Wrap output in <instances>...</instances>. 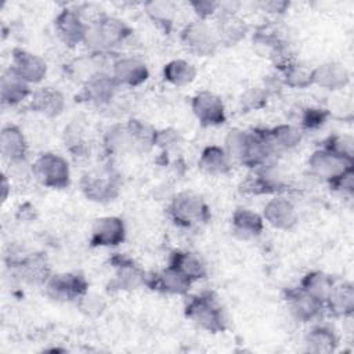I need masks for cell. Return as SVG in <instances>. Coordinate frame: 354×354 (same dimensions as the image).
Masks as SVG:
<instances>
[{
    "instance_id": "1",
    "label": "cell",
    "mask_w": 354,
    "mask_h": 354,
    "mask_svg": "<svg viewBox=\"0 0 354 354\" xmlns=\"http://www.w3.org/2000/svg\"><path fill=\"white\" fill-rule=\"evenodd\" d=\"M155 130L140 120L131 119L124 124L109 127L104 136V148L109 155L126 152H145L153 147Z\"/></svg>"
},
{
    "instance_id": "2",
    "label": "cell",
    "mask_w": 354,
    "mask_h": 354,
    "mask_svg": "<svg viewBox=\"0 0 354 354\" xmlns=\"http://www.w3.org/2000/svg\"><path fill=\"white\" fill-rule=\"evenodd\" d=\"M131 33L133 29L123 19L105 14L87 25L83 43L93 53H106L126 41Z\"/></svg>"
},
{
    "instance_id": "3",
    "label": "cell",
    "mask_w": 354,
    "mask_h": 354,
    "mask_svg": "<svg viewBox=\"0 0 354 354\" xmlns=\"http://www.w3.org/2000/svg\"><path fill=\"white\" fill-rule=\"evenodd\" d=\"M184 314L195 325L212 333L223 332L227 328L225 311L213 292H203L191 297Z\"/></svg>"
},
{
    "instance_id": "4",
    "label": "cell",
    "mask_w": 354,
    "mask_h": 354,
    "mask_svg": "<svg viewBox=\"0 0 354 354\" xmlns=\"http://www.w3.org/2000/svg\"><path fill=\"white\" fill-rule=\"evenodd\" d=\"M169 216L178 227H194L206 224L212 218L210 207L195 192L183 191L178 192L169 205Z\"/></svg>"
},
{
    "instance_id": "5",
    "label": "cell",
    "mask_w": 354,
    "mask_h": 354,
    "mask_svg": "<svg viewBox=\"0 0 354 354\" xmlns=\"http://www.w3.org/2000/svg\"><path fill=\"white\" fill-rule=\"evenodd\" d=\"M32 173L36 180L47 188L61 189L66 188L71 183V169L68 160L53 152L41 153L33 162Z\"/></svg>"
},
{
    "instance_id": "6",
    "label": "cell",
    "mask_w": 354,
    "mask_h": 354,
    "mask_svg": "<svg viewBox=\"0 0 354 354\" xmlns=\"http://www.w3.org/2000/svg\"><path fill=\"white\" fill-rule=\"evenodd\" d=\"M80 189L88 201L106 203L119 195L120 178L111 169L88 171L80 180Z\"/></svg>"
},
{
    "instance_id": "7",
    "label": "cell",
    "mask_w": 354,
    "mask_h": 354,
    "mask_svg": "<svg viewBox=\"0 0 354 354\" xmlns=\"http://www.w3.org/2000/svg\"><path fill=\"white\" fill-rule=\"evenodd\" d=\"M111 266L115 268V277L109 282V290H134L147 286L148 274L129 256L113 253L109 259Z\"/></svg>"
},
{
    "instance_id": "8",
    "label": "cell",
    "mask_w": 354,
    "mask_h": 354,
    "mask_svg": "<svg viewBox=\"0 0 354 354\" xmlns=\"http://www.w3.org/2000/svg\"><path fill=\"white\" fill-rule=\"evenodd\" d=\"M183 44L194 54L199 57H210L216 53L218 44L214 28L205 21H192L181 30Z\"/></svg>"
},
{
    "instance_id": "9",
    "label": "cell",
    "mask_w": 354,
    "mask_h": 354,
    "mask_svg": "<svg viewBox=\"0 0 354 354\" xmlns=\"http://www.w3.org/2000/svg\"><path fill=\"white\" fill-rule=\"evenodd\" d=\"M274 153L275 149L268 140L267 130H246V141L238 163L253 170L271 163Z\"/></svg>"
},
{
    "instance_id": "10",
    "label": "cell",
    "mask_w": 354,
    "mask_h": 354,
    "mask_svg": "<svg viewBox=\"0 0 354 354\" xmlns=\"http://www.w3.org/2000/svg\"><path fill=\"white\" fill-rule=\"evenodd\" d=\"M47 295L57 301H76L88 290V282L79 272L54 274L46 282Z\"/></svg>"
},
{
    "instance_id": "11",
    "label": "cell",
    "mask_w": 354,
    "mask_h": 354,
    "mask_svg": "<svg viewBox=\"0 0 354 354\" xmlns=\"http://www.w3.org/2000/svg\"><path fill=\"white\" fill-rule=\"evenodd\" d=\"M191 108L195 118L205 127L220 126L227 119L223 100L217 94L207 90L199 91L192 97Z\"/></svg>"
},
{
    "instance_id": "12",
    "label": "cell",
    "mask_w": 354,
    "mask_h": 354,
    "mask_svg": "<svg viewBox=\"0 0 354 354\" xmlns=\"http://www.w3.org/2000/svg\"><path fill=\"white\" fill-rule=\"evenodd\" d=\"M283 300L292 317L300 322L314 321L324 310V303L303 290L300 286L286 289L283 292Z\"/></svg>"
},
{
    "instance_id": "13",
    "label": "cell",
    "mask_w": 354,
    "mask_h": 354,
    "mask_svg": "<svg viewBox=\"0 0 354 354\" xmlns=\"http://www.w3.org/2000/svg\"><path fill=\"white\" fill-rule=\"evenodd\" d=\"M241 191L252 195H266L278 194L285 189V184L277 171L274 163H267L257 169L241 184Z\"/></svg>"
},
{
    "instance_id": "14",
    "label": "cell",
    "mask_w": 354,
    "mask_h": 354,
    "mask_svg": "<svg viewBox=\"0 0 354 354\" xmlns=\"http://www.w3.org/2000/svg\"><path fill=\"white\" fill-rule=\"evenodd\" d=\"M119 88L118 82L108 72H100L82 84L77 95L79 101L94 105H108L116 95Z\"/></svg>"
},
{
    "instance_id": "15",
    "label": "cell",
    "mask_w": 354,
    "mask_h": 354,
    "mask_svg": "<svg viewBox=\"0 0 354 354\" xmlns=\"http://www.w3.org/2000/svg\"><path fill=\"white\" fill-rule=\"evenodd\" d=\"M353 166L354 160L344 159L324 147L315 149L308 158V167L311 173L326 183H330L333 178Z\"/></svg>"
},
{
    "instance_id": "16",
    "label": "cell",
    "mask_w": 354,
    "mask_h": 354,
    "mask_svg": "<svg viewBox=\"0 0 354 354\" xmlns=\"http://www.w3.org/2000/svg\"><path fill=\"white\" fill-rule=\"evenodd\" d=\"M126 238V225L120 217L104 216L97 218L90 231L93 248H111L120 245Z\"/></svg>"
},
{
    "instance_id": "17",
    "label": "cell",
    "mask_w": 354,
    "mask_h": 354,
    "mask_svg": "<svg viewBox=\"0 0 354 354\" xmlns=\"http://www.w3.org/2000/svg\"><path fill=\"white\" fill-rule=\"evenodd\" d=\"M10 68L29 84L40 83L47 75V62L40 55L24 48L12 50Z\"/></svg>"
},
{
    "instance_id": "18",
    "label": "cell",
    "mask_w": 354,
    "mask_h": 354,
    "mask_svg": "<svg viewBox=\"0 0 354 354\" xmlns=\"http://www.w3.org/2000/svg\"><path fill=\"white\" fill-rule=\"evenodd\" d=\"M111 75L119 86L137 87L147 82L149 69L144 61L136 57H119L111 65Z\"/></svg>"
},
{
    "instance_id": "19",
    "label": "cell",
    "mask_w": 354,
    "mask_h": 354,
    "mask_svg": "<svg viewBox=\"0 0 354 354\" xmlns=\"http://www.w3.org/2000/svg\"><path fill=\"white\" fill-rule=\"evenodd\" d=\"M54 28L59 40L68 47L83 43L87 25L75 8H64L54 21Z\"/></svg>"
},
{
    "instance_id": "20",
    "label": "cell",
    "mask_w": 354,
    "mask_h": 354,
    "mask_svg": "<svg viewBox=\"0 0 354 354\" xmlns=\"http://www.w3.org/2000/svg\"><path fill=\"white\" fill-rule=\"evenodd\" d=\"M0 152L10 166L25 165L28 142L22 130L15 124H7L0 133Z\"/></svg>"
},
{
    "instance_id": "21",
    "label": "cell",
    "mask_w": 354,
    "mask_h": 354,
    "mask_svg": "<svg viewBox=\"0 0 354 354\" xmlns=\"http://www.w3.org/2000/svg\"><path fill=\"white\" fill-rule=\"evenodd\" d=\"M263 218L277 230H290L297 224L299 214L289 199L277 195L266 203Z\"/></svg>"
},
{
    "instance_id": "22",
    "label": "cell",
    "mask_w": 354,
    "mask_h": 354,
    "mask_svg": "<svg viewBox=\"0 0 354 354\" xmlns=\"http://www.w3.org/2000/svg\"><path fill=\"white\" fill-rule=\"evenodd\" d=\"M191 285L192 281L171 266H167L156 274H148L147 282L149 289L167 295H187Z\"/></svg>"
},
{
    "instance_id": "23",
    "label": "cell",
    "mask_w": 354,
    "mask_h": 354,
    "mask_svg": "<svg viewBox=\"0 0 354 354\" xmlns=\"http://www.w3.org/2000/svg\"><path fill=\"white\" fill-rule=\"evenodd\" d=\"M249 26L245 19H242L236 12L218 11V18L214 26V32L218 44L235 46L242 39H245Z\"/></svg>"
},
{
    "instance_id": "24",
    "label": "cell",
    "mask_w": 354,
    "mask_h": 354,
    "mask_svg": "<svg viewBox=\"0 0 354 354\" xmlns=\"http://www.w3.org/2000/svg\"><path fill=\"white\" fill-rule=\"evenodd\" d=\"M12 266L17 268L19 277L30 285H46L53 275L47 257L43 253H35L18 259Z\"/></svg>"
},
{
    "instance_id": "25",
    "label": "cell",
    "mask_w": 354,
    "mask_h": 354,
    "mask_svg": "<svg viewBox=\"0 0 354 354\" xmlns=\"http://www.w3.org/2000/svg\"><path fill=\"white\" fill-rule=\"evenodd\" d=\"M348 82L350 73L340 62L329 61L313 68V84H317L325 90H342L348 84Z\"/></svg>"
},
{
    "instance_id": "26",
    "label": "cell",
    "mask_w": 354,
    "mask_h": 354,
    "mask_svg": "<svg viewBox=\"0 0 354 354\" xmlns=\"http://www.w3.org/2000/svg\"><path fill=\"white\" fill-rule=\"evenodd\" d=\"M324 307L335 317H350L354 313V288L347 281H333Z\"/></svg>"
},
{
    "instance_id": "27",
    "label": "cell",
    "mask_w": 354,
    "mask_h": 354,
    "mask_svg": "<svg viewBox=\"0 0 354 354\" xmlns=\"http://www.w3.org/2000/svg\"><path fill=\"white\" fill-rule=\"evenodd\" d=\"M66 101L64 94L54 87H40L32 94L30 108L32 111L46 116L57 118L65 109Z\"/></svg>"
},
{
    "instance_id": "28",
    "label": "cell",
    "mask_w": 354,
    "mask_h": 354,
    "mask_svg": "<svg viewBox=\"0 0 354 354\" xmlns=\"http://www.w3.org/2000/svg\"><path fill=\"white\" fill-rule=\"evenodd\" d=\"M232 232L239 239H252L259 236L264 228V218L248 207H236L231 218Z\"/></svg>"
},
{
    "instance_id": "29",
    "label": "cell",
    "mask_w": 354,
    "mask_h": 354,
    "mask_svg": "<svg viewBox=\"0 0 354 354\" xmlns=\"http://www.w3.org/2000/svg\"><path fill=\"white\" fill-rule=\"evenodd\" d=\"M30 84L17 75L11 68L3 72L0 79V95L4 105H18L30 95Z\"/></svg>"
},
{
    "instance_id": "30",
    "label": "cell",
    "mask_w": 354,
    "mask_h": 354,
    "mask_svg": "<svg viewBox=\"0 0 354 354\" xmlns=\"http://www.w3.org/2000/svg\"><path fill=\"white\" fill-rule=\"evenodd\" d=\"M169 266L177 268L180 272H183L187 278H189L192 282L202 279L207 275L206 264L202 261V259L191 252L185 250H174L170 254Z\"/></svg>"
},
{
    "instance_id": "31",
    "label": "cell",
    "mask_w": 354,
    "mask_h": 354,
    "mask_svg": "<svg viewBox=\"0 0 354 354\" xmlns=\"http://www.w3.org/2000/svg\"><path fill=\"white\" fill-rule=\"evenodd\" d=\"M307 350L317 354H328L336 350L337 336L335 330L328 325H314L311 326L304 337Z\"/></svg>"
},
{
    "instance_id": "32",
    "label": "cell",
    "mask_w": 354,
    "mask_h": 354,
    "mask_svg": "<svg viewBox=\"0 0 354 354\" xmlns=\"http://www.w3.org/2000/svg\"><path fill=\"white\" fill-rule=\"evenodd\" d=\"M199 167L212 176H224L231 171V159L223 147L207 145L203 148L198 162Z\"/></svg>"
},
{
    "instance_id": "33",
    "label": "cell",
    "mask_w": 354,
    "mask_h": 354,
    "mask_svg": "<svg viewBox=\"0 0 354 354\" xmlns=\"http://www.w3.org/2000/svg\"><path fill=\"white\" fill-rule=\"evenodd\" d=\"M147 17L163 29L165 33H170L176 19V4L169 0H151L144 4Z\"/></svg>"
},
{
    "instance_id": "34",
    "label": "cell",
    "mask_w": 354,
    "mask_h": 354,
    "mask_svg": "<svg viewBox=\"0 0 354 354\" xmlns=\"http://www.w3.org/2000/svg\"><path fill=\"white\" fill-rule=\"evenodd\" d=\"M268 140L274 147L275 152L288 151L296 148L301 141V133L297 127L292 124H278L270 130H267Z\"/></svg>"
},
{
    "instance_id": "35",
    "label": "cell",
    "mask_w": 354,
    "mask_h": 354,
    "mask_svg": "<svg viewBox=\"0 0 354 354\" xmlns=\"http://www.w3.org/2000/svg\"><path fill=\"white\" fill-rule=\"evenodd\" d=\"M163 77L174 86H187L196 77V68L185 59H171L163 66Z\"/></svg>"
},
{
    "instance_id": "36",
    "label": "cell",
    "mask_w": 354,
    "mask_h": 354,
    "mask_svg": "<svg viewBox=\"0 0 354 354\" xmlns=\"http://www.w3.org/2000/svg\"><path fill=\"white\" fill-rule=\"evenodd\" d=\"M333 281L335 279L330 275L325 274L324 271L315 270V271L307 272L301 278L299 286L324 303L332 285H333Z\"/></svg>"
},
{
    "instance_id": "37",
    "label": "cell",
    "mask_w": 354,
    "mask_h": 354,
    "mask_svg": "<svg viewBox=\"0 0 354 354\" xmlns=\"http://www.w3.org/2000/svg\"><path fill=\"white\" fill-rule=\"evenodd\" d=\"M281 75L282 84L292 88H307L313 84V68L297 59L281 71Z\"/></svg>"
},
{
    "instance_id": "38",
    "label": "cell",
    "mask_w": 354,
    "mask_h": 354,
    "mask_svg": "<svg viewBox=\"0 0 354 354\" xmlns=\"http://www.w3.org/2000/svg\"><path fill=\"white\" fill-rule=\"evenodd\" d=\"M268 97H270V93L264 87H250L242 94L239 100L241 111L246 113V112L261 109L267 105Z\"/></svg>"
},
{
    "instance_id": "39",
    "label": "cell",
    "mask_w": 354,
    "mask_h": 354,
    "mask_svg": "<svg viewBox=\"0 0 354 354\" xmlns=\"http://www.w3.org/2000/svg\"><path fill=\"white\" fill-rule=\"evenodd\" d=\"M322 147L344 159L354 160V141L350 136H344V134L330 136L324 141Z\"/></svg>"
},
{
    "instance_id": "40",
    "label": "cell",
    "mask_w": 354,
    "mask_h": 354,
    "mask_svg": "<svg viewBox=\"0 0 354 354\" xmlns=\"http://www.w3.org/2000/svg\"><path fill=\"white\" fill-rule=\"evenodd\" d=\"M76 306L84 315L95 318V317H100L104 313V310L106 307V303L100 295L87 290L83 296H80L76 300Z\"/></svg>"
},
{
    "instance_id": "41",
    "label": "cell",
    "mask_w": 354,
    "mask_h": 354,
    "mask_svg": "<svg viewBox=\"0 0 354 354\" xmlns=\"http://www.w3.org/2000/svg\"><path fill=\"white\" fill-rule=\"evenodd\" d=\"M245 141H246V130L232 129L228 131L223 148L227 152L231 162L232 160L239 162V158H241L243 147H245Z\"/></svg>"
},
{
    "instance_id": "42",
    "label": "cell",
    "mask_w": 354,
    "mask_h": 354,
    "mask_svg": "<svg viewBox=\"0 0 354 354\" xmlns=\"http://www.w3.org/2000/svg\"><path fill=\"white\" fill-rule=\"evenodd\" d=\"M330 118L326 108H317V106H308L304 108L300 116V124L303 129L307 130H315L319 129L326 123V120Z\"/></svg>"
},
{
    "instance_id": "43",
    "label": "cell",
    "mask_w": 354,
    "mask_h": 354,
    "mask_svg": "<svg viewBox=\"0 0 354 354\" xmlns=\"http://www.w3.org/2000/svg\"><path fill=\"white\" fill-rule=\"evenodd\" d=\"M181 141H183V138H181L180 131L173 127H167V129H162V130H155L152 144H153V147H158L165 152H169V151L177 148L181 144Z\"/></svg>"
},
{
    "instance_id": "44",
    "label": "cell",
    "mask_w": 354,
    "mask_h": 354,
    "mask_svg": "<svg viewBox=\"0 0 354 354\" xmlns=\"http://www.w3.org/2000/svg\"><path fill=\"white\" fill-rule=\"evenodd\" d=\"M328 184L333 191L340 192L342 195L351 196L354 192V166L344 170L342 174H339L336 178H333Z\"/></svg>"
},
{
    "instance_id": "45",
    "label": "cell",
    "mask_w": 354,
    "mask_h": 354,
    "mask_svg": "<svg viewBox=\"0 0 354 354\" xmlns=\"http://www.w3.org/2000/svg\"><path fill=\"white\" fill-rule=\"evenodd\" d=\"M189 6L199 18V21H206L207 18L218 12L220 3L213 0H192L189 1Z\"/></svg>"
},
{
    "instance_id": "46",
    "label": "cell",
    "mask_w": 354,
    "mask_h": 354,
    "mask_svg": "<svg viewBox=\"0 0 354 354\" xmlns=\"http://www.w3.org/2000/svg\"><path fill=\"white\" fill-rule=\"evenodd\" d=\"M260 7L271 14H283L289 8V1L283 0H270L260 3Z\"/></svg>"
},
{
    "instance_id": "47",
    "label": "cell",
    "mask_w": 354,
    "mask_h": 354,
    "mask_svg": "<svg viewBox=\"0 0 354 354\" xmlns=\"http://www.w3.org/2000/svg\"><path fill=\"white\" fill-rule=\"evenodd\" d=\"M1 201L6 202L7 201V196H8V191H10V184H8V180H7V176L3 174L1 176Z\"/></svg>"
}]
</instances>
